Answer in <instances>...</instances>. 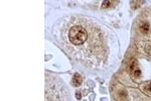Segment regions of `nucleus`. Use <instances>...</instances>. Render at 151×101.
Returning <instances> with one entry per match:
<instances>
[{
	"instance_id": "obj_1",
	"label": "nucleus",
	"mask_w": 151,
	"mask_h": 101,
	"mask_svg": "<svg viewBox=\"0 0 151 101\" xmlns=\"http://www.w3.org/2000/svg\"><path fill=\"white\" fill-rule=\"evenodd\" d=\"M58 39L62 48L77 62L98 68L110 55V39L106 31L92 19L69 16L58 23Z\"/></svg>"
},
{
	"instance_id": "obj_2",
	"label": "nucleus",
	"mask_w": 151,
	"mask_h": 101,
	"mask_svg": "<svg viewBox=\"0 0 151 101\" xmlns=\"http://www.w3.org/2000/svg\"><path fill=\"white\" fill-rule=\"evenodd\" d=\"M45 76V101H70L68 91L57 78Z\"/></svg>"
},
{
	"instance_id": "obj_3",
	"label": "nucleus",
	"mask_w": 151,
	"mask_h": 101,
	"mask_svg": "<svg viewBox=\"0 0 151 101\" xmlns=\"http://www.w3.org/2000/svg\"><path fill=\"white\" fill-rule=\"evenodd\" d=\"M83 82V79L79 74H75L73 77V85L74 86H80Z\"/></svg>"
},
{
	"instance_id": "obj_4",
	"label": "nucleus",
	"mask_w": 151,
	"mask_h": 101,
	"mask_svg": "<svg viewBox=\"0 0 151 101\" xmlns=\"http://www.w3.org/2000/svg\"><path fill=\"white\" fill-rule=\"evenodd\" d=\"M142 31H144V33H147V31H149V25H148L147 23L143 24V25H142Z\"/></svg>"
},
{
	"instance_id": "obj_5",
	"label": "nucleus",
	"mask_w": 151,
	"mask_h": 101,
	"mask_svg": "<svg viewBox=\"0 0 151 101\" xmlns=\"http://www.w3.org/2000/svg\"><path fill=\"white\" fill-rule=\"evenodd\" d=\"M146 88H148V90H146L147 94H151V84H148L147 86H146Z\"/></svg>"
}]
</instances>
